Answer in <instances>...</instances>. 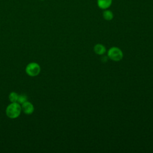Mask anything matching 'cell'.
Instances as JSON below:
<instances>
[{"label": "cell", "mask_w": 153, "mask_h": 153, "mask_svg": "<svg viewBox=\"0 0 153 153\" xmlns=\"http://www.w3.org/2000/svg\"><path fill=\"white\" fill-rule=\"evenodd\" d=\"M22 107L18 102H12L6 109L7 115L10 118H16L18 117L21 112Z\"/></svg>", "instance_id": "6da1fadb"}, {"label": "cell", "mask_w": 153, "mask_h": 153, "mask_svg": "<svg viewBox=\"0 0 153 153\" xmlns=\"http://www.w3.org/2000/svg\"><path fill=\"white\" fill-rule=\"evenodd\" d=\"M41 71L39 65L35 62L29 63L26 67V74L30 76H35L38 75Z\"/></svg>", "instance_id": "7a4b0ae2"}, {"label": "cell", "mask_w": 153, "mask_h": 153, "mask_svg": "<svg viewBox=\"0 0 153 153\" xmlns=\"http://www.w3.org/2000/svg\"><path fill=\"white\" fill-rule=\"evenodd\" d=\"M108 57L114 61H120L123 58V52L117 47L111 48L108 53Z\"/></svg>", "instance_id": "3957f363"}, {"label": "cell", "mask_w": 153, "mask_h": 153, "mask_svg": "<svg viewBox=\"0 0 153 153\" xmlns=\"http://www.w3.org/2000/svg\"><path fill=\"white\" fill-rule=\"evenodd\" d=\"M22 109L27 115H30L33 113L34 111L33 105L29 102H25L22 104Z\"/></svg>", "instance_id": "277c9868"}, {"label": "cell", "mask_w": 153, "mask_h": 153, "mask_svg": "<svg viewBox=\"0 0 153 153\" xmlns=\"http://www.w3.org/2000/svg\"><path fill=\"white\" fill-rule=\"evenodd\" d=\"M112 0H97L98 7L101 9H106L111 5Z\"/></svg>", "instance_id": "5b68a950"}, {"label": "cell", "mask_w": 153, "mask_h": 153, "mask_svg": "<svg viewBox=\"0 0 153 153\" xmlns=\"http://www.w3.org/2000/svg\"><path fill=\"white\" fill-rule=\"evenodd\" d=\"M94 52L96 54L101 55V54H103V53H105L106 48L103 45H102L100 44H97L94 46Z\"/></svg>", "instance_id": "8992f818"}, {"label": "cell", "mask_w": 153, "mask_h": 153, "mask_svg": "<svg viewBox=\"0 0 153 153\" xmlns=\"http://www.w3.org/2000/svg\"><path fill=\"white\" fill-rule=\"evenodd\" d=\"M104 19L106 20H111L113 19V13L110 10H106L103 13Z\"/></svg>", "instance_id": "52a82bcc"}, {"label": "cell", "mask_w": 153, "mask_h": 153, "mask_svg": "<svg viewBox=\"0 0 153 153\" xmlns=\"http://www.w3.org/2000/svg\"><path fill=\"white\" fill-rule=\"evenodd\" d=\"M19 95L15 92H11L9 94V99L11 102H17Z\"/></svg>", "instance_id": "ba28073f"}, {"label": "cell", "mask_w": 153, "mask_h": 153, "mask_svg": "<svg viewBox=\"0 0 153 153\" xmlns=\"http://www.w3.org/2000/svg\"><path fill=\"white\" fill-rule=\"evenodd\" d=\"M27 100V96L26 94H22L19 95L18 99H17V102L19 103L23 104L24 102H26Z\"/></svg>", "instance_id": "9c48e42d"}]
</instances>
